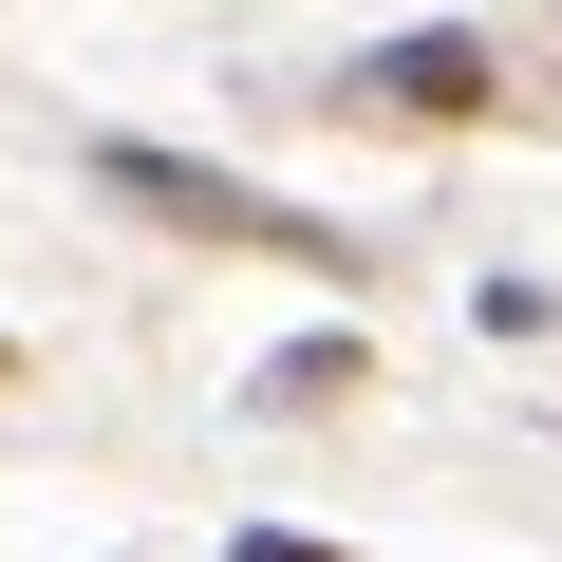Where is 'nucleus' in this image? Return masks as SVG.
<instances>
[{
	"label": "nucleus",
	"mask_w": 562,
	"mask_h": 562,
	"mask_svg": "<svg viewBox=\"0 0 562 562\" xmlns=\"http://www.w3.org/2000/svg\"><path fill=\"white\" fill-rule=\"evenodd\" d=\"M94 188L150 206V225H188V244H244V262H357L319 206H281V188H244V169H188V150H132V132L94 150Z\"/></svg>",
	"instance_id": "nucleus-1"
},
{
	"label": "nucleus",
	"mask_w": 562,
	"mask_h": 562,
	"mask_svg": "<svg viewBox=\"0 0 562 562\" xmlns=\"http://www.w3.org/2000/svg\"><path fill=\"white\" fill-rule=\"evenodd\" d=\"M338 94H357V113H413V132H450V113H487V38H469V20H431V38H375Z\"/></svg>",
	"instance_id": "nucleus-2"
},
{
	"label": "nucleus",
	"mask_w": 562,
	"mask_h": 562,
	"mask_svg": "<svg viewBox=\"0 0 562 562\" xmlns=\"http://www.w3.org/2000/svg\"><path fill=\"white\" fill-rule=\"evenodd\" d=\"M338 394H357V338H301V357L244 375V413H338Z\"/></svg>",
	"instance_id": "nucleus-3"
},
{
	"label": "nucleus",
	"mask_w": 562,
	"mask_h": 562,
	"mask_svg": "<svg viewBox=\"0 0 562 562\" xmlns=\"http://www.w3.org/2000/svg\"><path fill=\"white\" fill-rule=\"evenodd\" d=\"M225 562H338V543H319V525H244Z\"/></svg>",
	"instance_id": "nucleus-4"
}]
</instances>
